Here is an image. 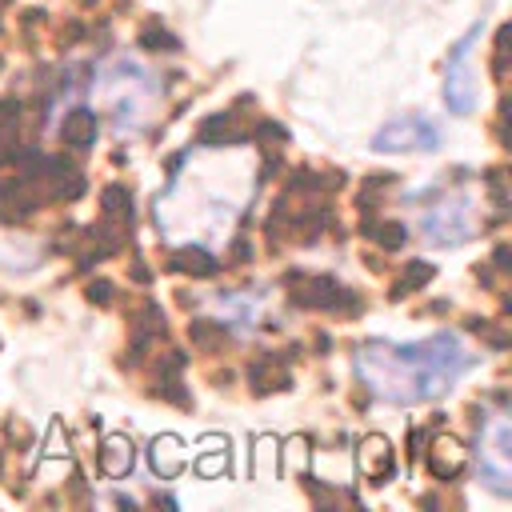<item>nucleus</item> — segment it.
Returning a JSON list of instances; mask_svg holds the SVG:
<instances>
[{"mask_svg":"<svg viewBox=\"0 0 512 512\" xmlns=\"http://www.w3.org/2000/svg\"><path fill=\"white\" fill-rule=\"evenodd\" d=\"M256 168L260 164L248 144L188 152L152 204L156 232L168 244L220 248L256 192Z\"/></svg>","mask_w":512,"mask_h":512,"instance_id":"f257e3e1","label":"nucleus"},{"mask_svg":"<svg viewBox=\"0 0 512 512\" xmlns=\"http://www.w3.org/2000/svg\"><path fill=\"white\" fill-rule=\"evenodd\" d=\"M476 360H480V352H472V344L460 332L440 328L412 344L372 340V344L356 348L352 368L376 400L412 408V404H428V400H440L444 392H452L460 384V376L476 368Z\"/></svg>","mask_w":512,"mask_h":512,"instance_id":"f03ea898","label":"nucleus"},{"mask_svg":"<svg viewBox=\"0 0 512 512\" xmlns=\"http://www.w3.org/2000/svg\"><path fill=\"white\" fill-rule=\"evenodd\" d=\"M92 108L108 116L116 136H140L160 108V76L140 56L116 52L92 72Z\"/></svg>","mask_w":512,"mask_h":512,"instance_id":"7ed1b4c3","label":"nucleus"},{"mask_svg":"<svg viewBox=\"0 0 512 512\" xmlns=\"http://www.w3.org/2000/svg\"><path fill=\"white\" fill-rule=\"evenodd\" d=\"M476 476L488 492L512 496V424L504 412H488L476 432Z\"/></svg>","mask_w":512,"mask_h":512,"instance_id":"20e7f679","label":"nucleus"},{"mask_svg":"<svg viewBox=\"0 0 512 512\" xmlns=\"http://www.w3.org/2000/svg\"><path fill=\"white\" fill-rule=\"evenodd\" d=\"M420 236L432 244V248H456L464 244L472 232H476V200L468 192H456V196H440L436 204H428L416 220Z\"/></svg>","mask_w":512,"mask_h":512,"instance_id":"39448f33","label":"nucleus"},{"mask_svg":"<svg viewBox=\"0 0 512 512\" xmlns=\"http://www.w3.org/2000/svg\"><path fill=\"white\" fill-rule=\"evenodd\" d=\"M480 40H484V20L468 28V36L452 48V56L444 64V104L456 116H472L480 108V76H476V64H472V52H476Z\"/></svg>","mask_w":512,"mask_h":512,"instance_id":"423d86ee","label":"nucleus"},{"mask_svg":"<svg viewBox=\"0 0 512 512\" xmlns=\"http://www.w3.org/2000/svg\"><path fill=\"white\" fill-rule=\"evenodd\" d=\"M440 140H444V132L436 128V120H428L420 112H404L372 136V152H432V148H440Z\"/></svg>","mask_w":512,"mask_h":512,"instance_id":"0eeeda50","label":"nucleus"},{"mask_svg":"<svg viewBox=\"0 0 512 512\" xmlns=\"http://www.w3.org/2000/svg\"><path fill=\"white\" fill-rule=\"evenodd\" d=\"M216 312L232 324V328H256V320H260V304L256 300H248V296H228V300H216ZM220 320V324H224Z\"/></svg>","mask_w":512,"mask_h":512,"instance_id":"6e6552de","label":"nucleus"}]
</instances>
